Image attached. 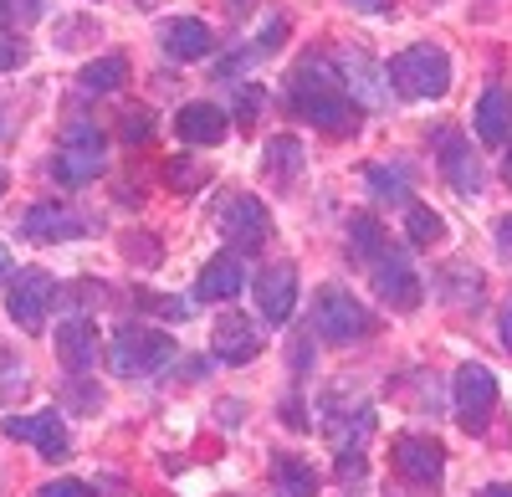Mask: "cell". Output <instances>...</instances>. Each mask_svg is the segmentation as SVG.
I'll use <instances>...</instances> for the list:
<instances>
[{"mask_svg":"<svg viewBox=\"0 0 512 497\" xmlns=\"http://www.w3.org/2000/svg\"><path fill=\"white\" fill-rule=\"evenodd\" d=\"M292 108L303 113L308 123H318L323 134H333V139H344V134L359 129V108H354V98L338 88V82H333L318 62H303V67L292 72Z\"/></svg>","mask_w":512,"mask_h":497,"instance_id":"6da1fadb","label":"cell"},{"mask_svg":"<svg viewBox=\"0 0 512 497\" xmlns=\"http://www.w3.org/2000/svg\"><path fill=\"white\" fill-rule=\"evenodd\" d=\"M395 82V93L425 103V98H441L451 88V57L441 47H431V41H420V47H405L400 57H390V72H384Z\"/></svg>","mask_w":512,"mask_h":497,"instance_id":"7a4b0ae2","label":"cell"},{"mask_svg":"<svg viewBox=\"0 0 512 497\" xmlns=\"http://www.w3.org/2000/svg\"><path fill=\"white\" fill-rule=\"evenodd\" d=\"M175 339L164 334V328H139V323H128L113 334L108 344V369L123 380H134V375H154V369H164L169 359H175Z\"/></svg>","mask_w":512,"mask_h":497,"instance_id":"3957f363","label":"cell"},{"mask_svg":"<svg viewBox=\"0 0 512 497\" xmlns=\"http://www.w3.org/2000/svg\"><path fill=\"white\" fill-rule=\"evenodd\" d=\"M313 328L328 339V344H359L374 334V318L369 308L349 293V287H318L313 298Z\"/></svg>","mask_w":512,"mask_h":497,"instance_id":"277c9868","label":"cell"},{"mask_svg":"<svg viewBox=\"0 0 512 497\" xmlns=\"http://www.w3.org/2000/svg\"><path fill=\"white\" fill-rule=\"evenodd\" d=\"M103 164H108V149H103V129L88 118H77L72 129L62 134V149H57V164H52V175L62 185H88L103 175Z\"/></svg>","mask_w":512,"mask_h":497,"instance_id":"5b68a950","label":"cell"},{"mask_svg":"<svg viewBox=\"0 0 512 497\" xmlns=\"http://www.w3.org/2000/svg\"><path fill=\"white\" fill-rule=\"evenodd\" d=\"M216 226L236 252H262L267 236H272V211H267V200H256V195H231L216 211Z\"/></svg>","mask_w":512,"mask_h":497,"instance_id":"8992f818","label":"cell"},{"mask_svg":"<svg viewBox=\"0 0 512 497\" xmlns=\"http://www.w3.org/2000/svg\"><path fill=\"white\" fill-rule=\"evenodd\" d=\"M451 395H456V421H461V431H472V436L487 431L492 410H497V380H492V369H487V364H461Z\"/></svg>","mask_w":512,"mask_h":497,"instance_id":"52a82bcc","label":"cell"},{"mask_svg":"<svg viewBox=\"0 0 512 497\" xmlns=\"http://www.w3.org/2000/svg\"><path fill=\"white\" fill-rule=\"evenodd\" d=\"M52 303H57V282H52V272H41V267H26L11 282V293H6V313L26 328V334H36V328L47 323Z\"/></svg>","mask_w":512,"mask_h":497,"instance_id":"ba28073f","label":"cell"},{"mask_svg":"<svg viewBox=\"0 0 512 497\" xmlns=\"http://www.w3.org/2000/svg\"><path fill=\"white\" fill-rule=\"evenodd\" d=\"M390 462H395V472H400L405 482L431 487V482H441V472H446V446H441L436 436L405 431V436L390 441Z\"/></svg>","mask_w":512,"mask_h":497,"instance_id":"9c48e42d","label":"cell"},{"mask_svg":"<svg viewBox=\"0 0 512 497\" xmlns=\"http://www.w3.org/2000/svg\"><path fill=\"white\" fill-rule=\"evenodd\" d=\"M0 431H6L11 441H31L47 462L72 457V441H67V426H62L57 410H36V416H6V421H0Z\"/></svg>","mask_w":512,"mask_h":497,"instance_id":"30bf717a","label":"cell"},{"mask_svg":"<svg viewBox=\"0 0 512 497\" xmlns=\"http://www.w3.org/2000/svg\"><path fill=\"white\" fill-rule=\"evenodd\" d=\"M256 308H262L267 323H287L297 308V267L292 262H272L256 277Z\"/></svg>","mask_w":512,"mask_h":497,"instance_id":"8fae6325","label":"cell"},{"mask_svg":"<svg viewBox=\"0 0 512 497\" xmlns=\"http://www.w3.org/2000/svg\"><path fill=\"white\" fill-rule=\"evenodd\" d=\"M441 175L451 180L456 195H482V164L472 154V144H466L461 129H441Z\"/></svg>","mask_w":512,"mask_h":497,"instance_id":"7c38bea8","label":"cell"},{"mask_svg":"<svg viewBox=\"0 0 512 497\" xmlns=\"http://www.w3.org/2000/svg\"><path fill=\"white\" fill-rule=\"evenodd\" d=\"M369 272H374V287H379V298L390 303V308L410 313V308L420 303V277L410 272L405 252H390V257H379V262H374Z\"/></svg>","mask_w":512,"mask_h":497,"instance_id":"4fadbf2b","label":"cell"},{"mask_svg":"<svg viewBox=\"0 0 512 497\" xmlns=\"http://www.w3.org/2000/svg\"><path fill=\"white\" fill-rule=\"evenodd\" d=\"M159 47L175 57V62H200V57H210L216 36H210V26L195 21V16H175V21L159 26Z\"/></svg>","mask_w":512,"mask_h":497,"instance_id":"5bb4252c","label":"cell"},{"mask_svg":"<svg viewBox=\"0 0 512 497\" xmlns=\"http://www.w3.org/2000/svg\"><path fill=\"white\" fill-rule=\"evenodd\" d=\"M57 359H62V369H72V375L93 369L98 364V328L88 318H62V328H57Z\"/></svg>","mask_w":512,"mask_h":497,"instance_id":"9a60e30c","label":"cell"},{"mask_svg":"<svg viewBox=\"0 0 512 497\" xmlns=\"http://www.w3.org/2000/svg\"><path fill=\"white\" fill-rule=\"evenodd\" d=\"M226 129H231V118H226L216 103H185V108L175 113V134H180L185 144H200V149L221 144Z\"/></svg>","mask_w":512,"mask_h":497,"instance_id":"2e32d148","label":"cell"},{"mask_svg":"<svg viewBox=\"0 0 512 497\" xmlns=\"http://www.w3.org/2000/svg\"><path fill=\"white\" fill-rule=\"evenodd\" d=\"M246 287V272H241V257H210L205 267H200V277H195V298L200 303H231L236 293Z\"/></svg>","mask_w":512,"mask_h":497,"instance_id":"e0dca14e","label":"cell"},{"mask_svg":"<svg viewBox=\"0 0 512 497\" xmlns=\"http://www.w3.org/2000/svg\"><path fill=\"white\" fill-rule=\"evenodd\" d=\"M210 344H216V354L226 364H251L256 354H262V328H251L241 313H226L216 323V334H210Z\"/></svg>","mask_w":512,"mask_h":497,"instance_id":"ac0fdd59","label":"cell"},{"mask_svg":"<svg viewBox=\"0 0 512 497\" xmlns=\"http://www.w3.org/2000/svg\"><path fill=\"white\" fill-rule=\"evenodd\" d=\"M21 231L31 241H62V236H82V231H88V221L72 216L67 205H31V211L21 216Z\"/></svg>","mask_w":512,"mask_h":497,"instance_id":"d6986e66","label":"cell"},{"mask_svg":"<svg viewBox=\"0 0 512 497\" xmlns=\"http://www.w3.org/2000/svg\"><path fill=\"white\" fill-rule=\"evenodd\" d=\"M477 139L482 144H512V93L507 88H487L477 103Z\"/></svg>","mask_w":512,"mask_h":497,"instance_id":"ffe728a7","label":"cell"},{"mask_svg":"<svg viewBox=\"0 0 512 497\" xmlns=\"http://www.w3.org/2000/svg\"><path fill=\"white\" fill-rule=\"evenodd\" d=\"M128 82V57L123 52H108V57H98V62H88L77 72V88L88 93V98H103V93H118Z\"/></svg>","mask_w":512,"mask_h":497,"instance_id":"44dd1931","label":"cell"},{"mask_svg":"<svg viewBox=\"0 0 512 497\" xmlns=\"http://www.w3.org/2000/svg\"><path fill=\"white\" fill-rule=\"evenodd\" d=\"M272 487H277V497H318V472L303 457L282 451V457L272 462Z\"/></svg>","mask_w":512,"mask_h":497,"instance_id":"7402d4cb","label":"cell"},{"mask_svg":"<svg viewBox=\"0 0 512 497\" xmlns=\"http://www.w3.org/2000/svg\"><path fill=\"white\" fill-rule=\"evenodd\" d=\"M349 246H354V257L359 262H379V257H390V236H384V226L374 216H354L349 221Z\"/></svg>","mask_w":512,"mask_h":497,"instance_id":"603a6c76","label":"cell"},{"mask_svg":"<svg viewBox=\"0 0 512 497\" xmlns=\"http://www.w3.org/2000/svg\"><path fill=\"white\" fill-rule=\"evenodd\" d=\"M297 164H303V144H297V139H272L262 149V170H272L277 185H287L297 175Z\"/></svg>","mask_w":512,"mask_h":497,"instance_id":"cb8c5ba5","label":"cell"},{"mask_svg":"<svg viewBox=\"0 0 512 497\" xmlns=\"http://www.w3.org/2000/svg\"><path fill=\"white\" fill-rule=\"evenodd\" d=\"M364 180H369V190H374L379 200H395V205H410V200H415V195H410V175H405V170H384V164H369Z\"/></svg>","mask_w":512,"mask_h":497,"instance_id":"d4e9b609","label":"cell"},{"mask_svg":"<svg viewBox=\"0 0 512 497\" xmlns=\"http://www.w3.org/2000/svg\"><path fill=\"white\" fill-rule=\"evenodd\" d=\"M405 231H410L415 246H431V241L446 236V221L431 211V205H415V200H410V205H405Z\"/></svg>","mask_w":512,"mask_h":497,"instance_id":"484cf974","label":"cell"},{"mask_svg":"<svg viewBox=\"0 0 512 497\" xmlns=\"http://www.w3.org/2000/svg\"><path fill=\"white\" fill-rule=\"evenodd\" d=\"M164 185L169 190H200L205 185V170H200V164L195 159H185V154H175V159H164Z\"/></svg>","mask_w":512,"mask_h":497,"instance_id":"4316f807","label":"cell"},{"mask_svg":"<svg viewBox=\"0 0 512 497\" xmlns=\"http://www.w3.org/2000/svg\"><path fill=\"white\" fill-rule=\"evenodd\" d=\"M236 88V108H231V123H251L262 113V88H251V82H231Z\"/></svg>","mask_w":512,"mask_h":497,"instance_id":"83f0119b","label":"cell"},{"mask_svg":"<svg viewBox=\"0 0 512 497\" xmlns=\"http://www.w3.org/2000/svg\"><path fill=\"white\" fill-rule=\"evenodd\" d=\"M149 134H154V113H149V108L123 113V139H128V144H139V139H149Z\"/></svg>","mask_w":512,"mask_h":497,"instance_id":"f1b7e54d","label":"cell"},{"mask_svg":"<svg viewBox=\"0 0 512 497\" xmlns=\"http://www.w3.org/2000/svg\"><path fill=\"white\" fill-rule=\"evenodd\" d=\"M344 77H354V88H359V93H369L379 72H374V67L364 62V57H344ZM369 98H374V93H369Z\"/></svg>","mask_w":512,"mask_h":497,"instance_id":"f546056e","label":"cell"},{"mask_svg":"<svg viewBox=\"0 0 512 497\" xmlns=\"http://www.w3.org/2000/svg\"><path fill=\"white\" fill-rule=\"evenodd\" d=\"M128 257L144 262V267H159V241L154 236H128Z\"/></svg>","mask_w":512,"mask_h":497,"instance_id":"4dcf8cb0","label":"cell"},{"mask_svg":"<svg viewBox=\"0 0 512 497\" xmlns=\"http://www.w3.org/2000/svg\"><path fill=\"white\" fill-rule=\"evenodd\" d=\"M36 497H93V492L82 487V482H72V477H62V482H47Z\"/></svg>","mask_w":512,"mask_h":497,"instance_id":"1f68e13d","label":"cell"},{"mask_svg":"<svg viewBox=\"0 0 512 497\" xmlns=\"http://www.w3.org/2000/svg\"><path fill=\"white\" fill-rule=\"evenodd\" d=\"M282 36H287V21H272V26L262 31V41H256V52H277Z\"/></svg>","mask_w":512,"mask_h":497,"instance_id":"d6a6232c","label":"cell"},{"mask_svg":"<svg viewBox=\"0 0 512 497\" xmlns=\"http://www.w3.org/2000/svg\"><path fill=\"white\" fill-rule=\"evenodd\" d=\"M16 62H21V47H16L11 36H0V72H11Z\"/></svg>","mask_w":512,"mask_h":497,"instance_id":"836d02e7","label":"cell"},{"mask_svg":"<svg viewBox=\"0 0 512 497\" xmlns=\"http://www.w3.org/2000/svg\"><path fill=\"white\" fill-rule=\"evenodd\" d=\"M144 308H159L169 318H190V303H164V298H144Z\"/></svg>","mask_w":512,"mask_h":497,"instance_id":"e575fe53","label":"cell"},{"mask_svg":"<svg viewBox=\"0 0 512 497\" xmlns=\"http://www.w3.org/2000/svg\"><path fill=\"white\" fill-rule=\"evenodd\" d=\"M497 328H502V349L512 354V298L502 303V318H497Z\"/></svg>","mask_w":512,"mask_h":497,"instance_id":"d590c367","label":"cell"},{"mask_svg":"<svg viewBox=\"0 0 512 497\" xmlns=\"http://www.w3.org/2000/svg\"><path fill=\"white\" fill-rule=\"evenodd\" d=\"M497 246H502V257H512V216L497 221Z\"/></svg>","mask_w":512,"mask_h":497,"instance_id":"8d00e7d4","label":"cell"},{"mask_svg":"<svg viewBox=\"0 0 512 497\" xmlns=\"http://www.w3.org/2000/svg\"><path fill=\"white\" fill-rule=\"evenodd\" d=\"M11 272H16V262H11V246H6V241H0V282H6Z\"/></svg>","mask_w":512,"mask_h":497,"instance_id":"74e56055","label":"cell"},{"mask_svg":"<svg viewBox=\"0 0 512 497\" xmlns=\"http://www.w3.org/2000/svg\"><path fill=\"white\" fill-rule=\"evenodd\" d=\"M359 11H390V0H354Z\"/></svg>","mask_w":512,"mask_h":497,"instance_id":"f35d334b","label":"cell"},{"mask_svg":"<svg viewBox=\"0 0 512 497\" xmlns=\"http://www.w3.org/2000/svg\"><path fill=\"white\" fill-rule=\"evenodd\" d=\"M482 497H512V487H507V482H497V487H487Z\"/></svg>","mask_w":512,"mask_h":497,"instance_id":"ab89813d","label":"cell"},{"mask_svg":"<svg viewBox=\"0 0 512 497\" xmlns=\"http://www.w3.org/2000/svg\"><path fill=\"white\" fill-rule=\"evenodd\" d=\"M502 180L512 185V149H507V159H502Z\"/></svg>","mask_w":512,"mask_h":497,"instance_id":"60d3db41","label":"cell"},{"mask_svg":"<svg viewBox=\"0 0 512 497\" xmlns=\"http://www.w3.org/2000/svg\"><path fill=\"white\" fill-rule=\"evenodd\" d=\"M16 6H21V0H16ZM41 11V0H26V16H36Z\"/></svg>","mask_w":512,"mask_h":497,"instance_id":"b9f144b4","label":"cell"},{"mask_svg":"<svg viewBox=\"0 0 512 497\" xmlns=\"http://www.w3.org/2000/svg\"><path fill=\"white\" fill-rule=\"evenodd\" d=\"M6 185H11V180H6V175H0V195H6Z\"/></svg>","mask_w":512,"mask_h":497,"instance_id":"7bdbcfd3","label":"cell"},{"mask_svg":"<svg viewBox=\"0 0 512 497\" xmlns=\"http://www.w3.org/2000/svg\"><path fill=\"white\" fill-rule=\"evenodd\" d=\"M0 11H6V0H0Z\"/></svg>","mask_w":512,"mask_h":497,"instance_id":"ee69618b","label":"cell"}]
</instances>
